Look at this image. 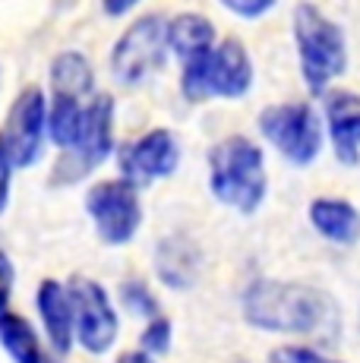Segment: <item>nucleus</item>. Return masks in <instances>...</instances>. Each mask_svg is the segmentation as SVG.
I'll list each match as a JSON object with an SVG mask.
<instances>
[{
    "label": "nucleus",
    "instance_id": "f257e3e1",
    "mask_svg": "<svg viewBox=\"0 0 360 363\" xmlns=\"http://www.w3.org/2000/svg\"><path fill=\"white\" fill-rule=\"evenodd\" d=\"M247 325L275 335H322L338 319L335 300L300 281L256 278L240 294Z\"/></svg>",
    "mask_w": 360,
    "mask_h": 363
},
{
    "label": "nucleus",
    "instance_id": "f03ea898",
    "mask_svg": "<svg viewBox=\"0 0 360 363\" xmlns=\"http://www.w3.org/2000/svg\"><path fill=\"white\" fill-rule=\"evenodd\" d=\"M209 193L221 206L240 215H253L266 202L269 174L262 149L247 136H225L206 155Z\"/></svg>",
    "mask_w": 360,
    "mask_h": 363
},
{
    "label": "nucleus",
    "instance_id": "7ed1b4c3",
    "mask_svg": "<svg viewBox=\"0 0 360 363\" xmlns=\"http://www.w3.org/2000/svg\"><path fill=\"white\" fill-rule=\"evenodd\" d=\"M253 57L237 38L218 41L212 51L184 60L180 67V95L190 104L209 99H244L253 89Z\"/></svg>",
    "mask_w": 360,
    "mask_h": 363
},
{
    "label": "nucleus",
    "instance_id": "20e7f679",
    "mask_svg": "<svg viewBox=\"0 0 360 363\" xmlns=\"http://www.w3.org/2000/svg\"><path fill=\"white\" fill-rule=\"evenodd\" d=\"M294 41L300 57V76L313 95H325L332 79L348 69V41L338 23L316 4L294 6Z\"/></svg>",
    "mask_w": 360,
    "mask_h": 363
},
{
    "label": "nucleus",
    "instance_id": "39448f33",
    "mask_svg": "<svg viewBox=\"0 0 360 363\" xmlns=\"http://www.w3.org/2000/svg\"><path fill=\"white\" fill-rule=\"evenodd\" d=\"M256 127L294 167L313 164L322 152V121L307 101L269 104L259 111Z\"/></svg>",
    "mask_w": 360,
    "mask_h": 363
},
{
    "label": "nucleus",
    "instance_id": "423d86ee",
    "mask_svg": "<svg viewBox=\"0 0 360 363\" xmlns=\"http://www.w3.org/2000/svg\"><path fill=\"white\" fill-rule=\"evenodd\" d=\"M111 155H114V99L92 95L82 111L79 136L54 167V184H76L99 164H105Z\"/></svg>",
    "mask_w": 360,
    "mask_h": 363
},
{
    "label": "nucleus",
    "instance_id": "0eeeda50",
    "mask_svg": "<svg viewBox=\"0 0 360 363\" xmlns=\"http://www.w3.org/2000/svg\"><path fill=\"white\" fill-rule=\"evenodd\" d=\"M168 57V23L158 13L140 16L111 48V76L120 86H140Z\"/></svg>",
    "mask_w": 360,
    "mask_h": 363
},
{
    "label": "nucleus",
    "instance_id": "6e6552de",
    "mask_svg": "<svg viewBox=\"0 0 360 363\" xmlns=\"http://www.w3.org/2000/svg\"><path fill=\"white\" fill-rule=\"evenodd\" d=\"M86 212L105 247H127L142 228L140 186H133L123 177L101 180V184L89 186Z\"/></svg>",
    "mask_w": 360,
    "mask_h": 363
},
{
    "label": "nucleus",
    "instance_id": "1a4fd4ad",
    "mask_svg": "<svg viewBox=\"0 0 360 363\" xmlns=\"http://www.w3.org/2000/svg\"><path fill=\"white\" fill-rule=\"evenodd\" d=\"M67 294L73 306V341H79L89 354H108L120 335V319L108 291L95 278L76 275L67 284Z\"/></svg>",
    "mask_w": 360,
    "mask_h": 363
},
{
    "label": "nucleus",
    "instance_id": "9d476101",
    "mask_svg": "<svg viewBox=\"0 0 360 363\" xmlns=\"http://www.w3.org/2000/svg\"><path fill=\"white\" fill-rule=\"evenodd\" d=\"M47 136V99L38 86H29L13 99L0 130V149L16 167H32L41 158Z\"/></svg>",
    "mask_w": 360,
    "mask_h": 363
},
{
    "label": "nucleus",
    "instance_id": "9b49d317",
    "mask_svg": "<svg viewBox=\"0 0 360 363\" xmlns=\"http://www.w3.org/2000/svg\"><path fill=\"white\" fill-rule=\"evenodd\" d=\"M117 164H120V177L133 186L164 180L180 167V139L164 127L149 130L117 152Z\"/></svg>",
    "mask_w": 360,
    "mask_h": 363
},
{
    "label": "nucleus",
    "instance_id": "f8f14e48",
    "mask_svg": "<svg viewBox=\"0 0 360 363\" xmlns=\"http://www.w3.org/2000/svg\"><path fill=\"white\" fill-rule=\"evenodd\" d=\"M325 133L335 158L344 167L360 164V95L348 89L325 92Z\"/></svg>",
    "mask_w": 360,
    "mask_h": 363
},
{
    "label": "nucleus",
    "instance_id": "ddd939ff",
    "mask_svg": "<svg viewBox=\"0 0 360 363\" xmlns=\"http://www.w3.org/2000/svg\"><path fill=\"white\" fill-rule=\"evenodd\" d=\"M199 269H203V256L199 247L184 234H171L158 240L155 247V275L164 288L171 291H186L196 284Z\"/></svg>",
    "mask_w": 360,
    "mask_h": 363
},
{
    "label": "nucleus",
    "instance_id": "4468645a",
    "mask_svg": "<svg viewBox=\"0 0 360 363\" xmlns=\"http://www.w3.org/2000/svg\"><path fill=\"white\" fill-rule=\"evenodd\" d=\"M35 306L45 335L51 341L54 351L70 354L73 347V306H70V294H67V284L45 278L35 291Z\"/></svg>",
    "mask_w": 360,
    "mask_h": 363
},
{
    "label": "nucleus",
    "instance_id": "2eb2a0df",
    "mask_svg": "<svg viewBox=\"0 0 360 363\" xmlns=\"http://www.w3.org/2000/svg\"><path fill=\"white\" fill-rule=\"evenodd\" d=\"M307 218L325 240L338 243V247H354L360 240V212L348 199H313L307 208Z\"/></svg>",
    "mask_w": 360,
    "mask_h": 363
},
{
    "label": "nucleus",
    "instance_id": "dca6fc26",
    "mask_svg": "<svg viewBox=\"0 0 360 363\" xmlns=\"http://www.w3.org/2000/svg\"><path fill=\"white\" fill-rule=\"evenodd\" d=\"M215 48V26L203 13H177L168 23V51H174L184 60H193L199 54Z\"/></svg>",
    "mask_w": 360,
    "mask_h": 363
},
{
    "label": "nucleus",
    "instance_id": "f3484780",
    "mask_svg": "<svg viewBox=\"0 0 360 363\" xmlns=\"http://www.w3.org/2000/svg\"><path fill=\"white\" fill-rule=\"evenodd\" d=\"M51 89L54 95H70V99L89 101L95 95V73L86 54L60 51L51 60Z\"/></svg>",
    "mask_w": 360,
    "mask_h": 363
},
{
    "label": "nucleus",
    "instance_id": "a211bd4d",
    "mask_svg": "<svg viewBox=\"0 0 360 363\" xmlns=\"http://www.w3.org/2000/svg\"><path fill=\"white\" fill-rule=\"evenodd\" d=\"M0 345L13 363H47L38 332L29 325V319L16 316V313H0Z\"/></svg>",
    "mask_w": 360,
    "mask_h": 363
},
{
    "label": "nucleus",
    "instance_id": "6ab92c4d",
    "mask_svg": "<svg viewBox=\"0 0 360 363\" xmlns=\"http://www.w3.org/2000/svg\"><path fill=\"white\" fill-rule=\"evenodd\" d=\"M89 101L70 99V95H51V104H47V136H51V143L60 145L64 152L70 149L76 143V136H79L82 111H86Z\"/></svg>",
    "mask_w": 360,
    "mask_h": 363
},
{
    "label": "nucleus",
    "instance_id": "aec40b11",
    "mask_svg": "<svg viewBox=\"0 0 360 363\" xmlns=\"http://www.w3.org/2000/svg\"><path fill=\"white\" fill-rule=\"evenodd\" d=\"M171 341H174V325H171L168 316H152L145 319L142 332H140V351H145L149 357H162V354L171 351Z\"/></svg>",
    "mask_w": 360,
    "mask_h": 363
},
{
    "label": "nucleus",
    "instance_id": "412c9836",
    "mask_svg": "<svg viewBox=\"0 0 360 363\" xmlns=\"http://www.w3.org/2000/svg\"><path fill=\"white\" fill-rule=\"evenodd\" d=\"M120 300H123V306L140 319L158 316V297L152 294V288L145 281H140V278H127V281L120 284Z\"/></svg>",
    "mask_w": 360,
    "mask_h": 363
},
{
    "label": "nucleus",
    "instance_id": "4be33fe9",
    "mask_svg": "<svg viewBox=\"0 0 360 363\" xmlns=\"http://www.w3.org/2000/svg\"><path fill=\"white\" fill-rule=\"evenodd\" d=\"M325 357L313 347H303V345H285V347H275L269 354V363H322Z\"/></svg>",
    "mask_w": 360,
    "mask_h": 363
},
{
    "label": "nucleus",
    "instance_id": "5701e85b",
    "mask_svg": "<svg viewBox=\"0 0 360 363\" xmlns=\"http://www.w3.org/2000/svg\"><path fill=\"white\" fill-rule=\"evenodd\" d=\"M275 4H279V0H221V6H225V10H231L234 16H240V19L266 16Z\"/></svg>",
    "mask_w": 360,
    "mask_h": 363
},
{
    "label": "nucleus",
    "instance_id": "b1692460",
    "mask_svg": "<svg viewBox=\"0 0 360 363\" xmlns=\"http://www.w3.org/2000/svg\"><path fill=\"white\" fill-rule=\"evenodd\" d=\"M13 284H16V269H13V259L0 250V313H6L13 297Z\"/></svg>",
    "mask_w": 360,
    "mask_h": 363
},
{
    "label": "nucleus",
    "instance_id": "393cba45",
    "mask_svg": "<svg viewBox=\"0 0 360 363\" xmlns=\"http://www.w3.org/2000/svg\"><path fill=\"white\" fill-rule=\"evenodd\" d=\"M10 180H13V164L4 155V149H0V215L10 206Z\"/></svg>",
    "mask_w": 360,
    "mask_h": 363
},
{
    "label": "nucleus",
    "instance_id": "a878e982",
    "mask_svg": "<svg viewBox=\"0 0 360 363\" xmlns=\"http://www.w3.org/2000/svg\"><path fill=\"white\" fill-rule=\"evenodd\" d=\"M136 6H140V0H101V10H105L111 19H114V16H127L130 10H136Z\"/></svg>",
    "mask_w": 360,
    "mask_h": 363
},
{
    "label": "nucleus",
    "instance_id": "bb28decb",
    "mask_svg": "<svg viewBox=\"0 0 360 363\" xmlns=\"http://www.w3.org/2000/svg\"><path fill=\"white\" fill-rule=\"evenodd\" d=\"M114 363H158V360H155V357H149L145 351H140V347H136V351H123Z\"/></svg>",
    "mask_w": 360,
    "mask_h": 363
},
{
    "label": "nucleus",
    "instance_id": "cd10ccee",
    "mask_svg": "<svg viewBox=\"0 0 360 363\" xmlns=\"http://www.w3.org/2000/svg\"><path fill=\"white\" fill-rule=\"evenodd\" d=\"M322 363H338V360H322Z\"/></svg>",
    "mask_w": 360,
    "mask_h": 363
}]
</instances>
